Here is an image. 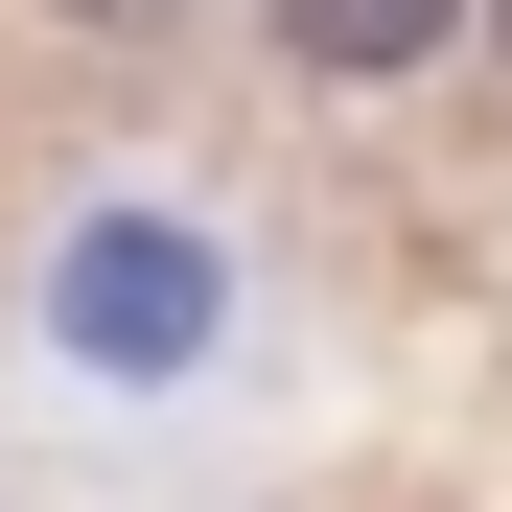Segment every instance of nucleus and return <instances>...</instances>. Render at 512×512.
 Segmentation results:
<instances>
[{
  "label": "nucleus",
  "mask_w": 512,
  "mask_h": 512,
  "mask_svg": "<svg viewBox=\"0 0 512 512\" xmlns=\"http://www.w3.org/2000/svg\"><path fill=\"white\" fill-rule=\"evenodd\" d=\"M70 326H94V350H187V326H210V256H187V233H94Z\"/></svg>",
  "instance_id": "nucleus-1"
},
{
  "label": "nucleus",
  "mask_w": 512,
  "mask_h": 512,
  "mask_svg": "<svg viewBox=\"0 0 512 512\" xmlns=\"http://www.w3.org/2000/svg\"><path fill=\"white\" fill-rule=\"evenodd\" d=\"M443 24H466V0H280V47H303V70H350V94H373V70H419Z\"/></svg>",
  "instance_id": "nucleus-2"
},
{
  "label": "nucleus",
  "mask_w": 512,
  "mask_h": 512,
  "mask_svg": "<svg viewBox=\"0 0 512 512\" xmlns=\"http://www.w3.org/2000/svg\"><path fill=\"white\" fill-rule=\"evenodd\" d=\"M70 24H163V0H70Z\"/></svg>",
  "instance_id": "nucleus-3"
}]
</instances>
